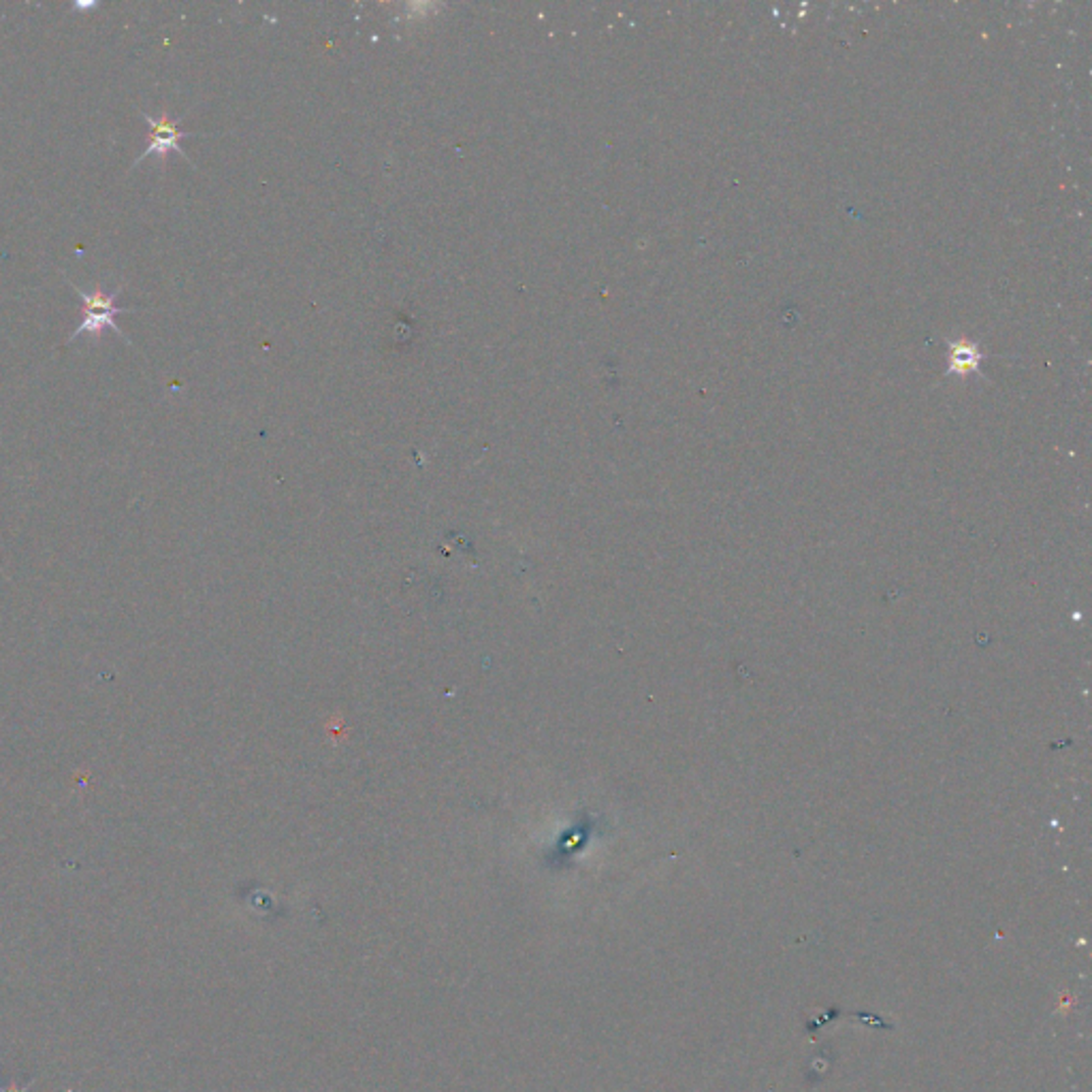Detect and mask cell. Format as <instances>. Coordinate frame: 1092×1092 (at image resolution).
<instances>
[{"label":"cell","instance_id":"obj_3","mask_svg":"<svg viewBox=\"0 0 1092 1092\" xmlns=\"http://www.w3.org/2000/svg\"><path fill=\"white\" fill-rule=\"evenodd\" d=\"M979 359H982V356H979L977 348L971 346V344H954L952 346V354H950L952 371L969 373L971 369H977Z\"/></svg>","mask_w":1092,"mask_h":1092},{"label":"cell","instance_id":"obj_1","mask_svg":"<svg viewBox=\"0 0 1092 1092\" xmlns=\"http://www.w3.org/2000/svg\"><path fill=\"white\" fill-rule=\"evenodd\" d=\"M64 280L69 282V286L73 288V291L77 293V297H79L81 303H83V319H81V325L71 333L69 338H66L64 344L75 342L79 336H83V333H85V336H91L93 342L97 344V342L101 340V336H103V331H105V329L116 331L118 336H120L126 344H130L128 336H124V331H122V329L116 325V321H114L118 314H135V311H137V309H128V307H118V305H116V299H118V295H120L122 288H118V291H114V293H105V291H103V286L97 284V286H95V291L85 293L83 288H79L73 280H69V278H64Z\"/></svg>","mask_w":1092,"mask_h":1092},{"label":"cell","instance_id":"obj_5","mask_svg":"<svg viewBox=\"0 0 1092 1092\" xmlns=\"http://www.w3.org/2000/svg\"><path fill=\"white\" fill-rule=\"evenodd\" d=\"M31 1086H33V1082H28L26 1086H17L15 1082H11V1084H9V1088H7L5 1092H28V1088H31Z\"/></svg>","mask_w":1092,"mask_h":1092},{"label":"cell","instance_id":"obj_2","mask_svg":"<svg viewBox=\"0 0 1092 1092\" xmlns=\"http://www.w3.org/2000/svg\"><path fill=\"white\" fill-rule=\"evenodd\" d=\"M141 116L150 126V143L143 150V154L137 156V161L132 163L130 169L141 165L146 159H150V156H156L161 163H165L169 152H177L180 156H184V159H188V154L182 150L180 141L186 137H192V132H184L177 128V122L167 114V111H163L161 116H150L146 114V111H141Z\"/></svg>","mask_w":1092,"mask_h":1092},{"label":"cell","instance_id":"obj_4","mask_svg":"<svg viewBox=\"0 0 1092 1092\" xmlns=\"http://www.w3.org/2000/svg\"><path fill=\"white\" fill-rule=\"evenodd\" d=\"M73 9L79 11V13H88V11H93V9H99V3H95V0H75Z\"/></svg>","mask_w":1092,"mask_h":1092}]
</instances>
